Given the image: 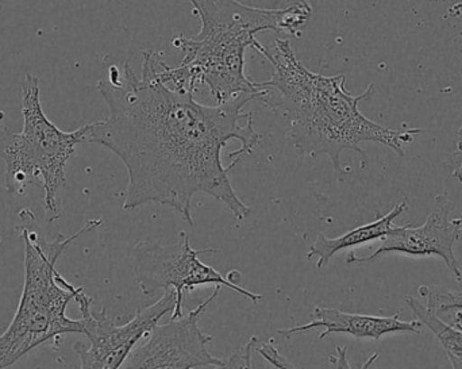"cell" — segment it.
I'll use <instances>...</instances> for the list:
<instances>
[{
    "mask_svg": "<svg viewBox=\"0 0 462 369\" xmlns=\"http://www.w3.org/2000/svg\"><path fill=\"white\" fill-rule=\"evenodd\" d=\"M178 244H162V241H140L133 249V268L141 292L153 297L160 290L173 289L178 294V305L171 318L183 316L184 292H191L195 287L216 284L224 286L252 300L254 305L263 300V295L247 291L222 276L216 268L200 262V254H217L216 249H194L187 233H180Z\"/></svg>",
    "mask_w": 462,
    "mask_h": 369,
    "instance_id": "cell-6",
    "label": "cell"
},
{
    "mask_svg": "<svg viewBox=\"0 0 462 369\" xmlns=\"http://www.w3.org/2000/svg\"><path fill=\"white\" fill-rule=\"evenodd\" d=\"M76 302L80 309L83 321V335L89 344L76 343L73 351L80 359L84 369H116L126 362L133 349L143 337H148L151 330L159 324L167 313L175 310L178 294L175 290H165L162 297L154 305L138 310L127 324L116 325L106 314V309L99 316L92 313V298L84 292L76 295Z\"/></svg>",
    "mask_w": 462,
    "mask_h": 369,
    "instance_id": "cell-7",
    "label": "cell"
},
{
    "mask_svg": "<svg viewBox=\"0 0 462 369\" xmlns=\"http://www.w3.org/2000/svg\"><path fill=\"white\" fill-rule=\"evenodd\" d=\"M253 48L273 67L271 80L258 83L261 88L268 89L261 100L285 111L293 148L312 157L326 154L337 175L350 172L341 165L344 151L364 154L361 143H376L404 156V143H412L415 135L422 133L420 129L398 132L366 118L358 106L374 97V84L363 94H350L344 75L325 76L307 69L296 57L290 40L277 38L271 46L255 41Z\"/></svg>",
    "mask_w": 462,
    "mask_h": 369,
    "instance_id": "cell-2",
    "label": "cell"
},
{
    "mask_svg": "<svg viewBox=\"0 0 462 369\" xmlns=\"http://www.w3.org/2000/svg\"><path fill=\"white\" fill-rule=\"evenodd\" d=\"M22 218L21 235L24 244V283L21 300L13 321L0 335V368L11 367L29 352L57 336L83 335V321L67 316L70 300H76L81 287L65 281L56 271L57 262L73 241L103 224L92 219L75 235H57L53 241L41 237L34 229L32 213Z\"/></svg>",
    "mask_w": 462,
    "mask_h": 369,
    "instance_id": "cell-4",
    "label": "cell"
},
{
    "mask_svg": "<svg viewBox=\"0 0 462 369\" xmlns=\"http://www.w3.org/2000/svg\"><path fill=\"white\" fill-rule=\"evenodd\" d=\"M254 349L261 355V356L263 357V359L268 360L272 365H274V367L293 368L292 364H290V363L285 360V357H282V355H280V352L277 351L273 346H271V344H261V346H258L257 343L255 344Z\"/></svg>",
    "mask_w": 462,
    "mask_h": 369,
    "instance_id": "cell-16",
    "label": "cell"
},
{
    "mask_svg": "<svg viewBox=\"0 0 462 369\" xmlns=\"http://www.w3.org/2000/svg\"><path fill=\"white\" fill-rule=\"evenodd\" d=\"M258 343L257 337H252L241 349L227 357L229 368H252V351Z\"/></svg>",
    "mask_w": 462,
    "mask_h": 369,
    "instance_id": "cell-14",
    "label": "cell"
},
{
    "mask_svg": "<svg viewBox=\"0 0 462 369\" xmlns=\"http://www.w3.org/2000/svg\"><path fill=\"white\" fill-rule=\"evenodd\" d=\"M418 291L420 297L426 298V306L437 316L453 314L449 325L462 330V291H453L441 286H422Z\"/></svg>",
    "mask_w": 462,
    "mask_h": 369,
    "instance_id": "cell-13",
    "label": "cell"
},
{
    "mask_svg": "<svg viewBox=\"0 0 462 369\" xmlns=\"http://www.w3.org/2000/svg\"><path fill=\"white\" fill-rule=\"evenodd\" d=\"M21 132L5 130L0 135V159L5 165V187L22 195L29 186L43 189L46 218H61V191L67 183V167L76 146L87 143L89 124L73 132L60 130L43 113L40 78L27 73L22 81Z\"/></svg>",
    "mask_w": 462,
    "mask_h": 369,
    "instance_id": "cell-5",
    "label": "cell"
},
{
    "mask_svg": "<svg viewBox=\"0 0 462 369\" xmlns=\"http://www.w3.org/2000/svg\"><path fill=\"white\" fill-rule=\"evenodd\" d=\"M406 305L417 316L418 321L428 327L444 346L450 364L453 368H462V330L456 329L448 322L442 321L428 306L422 305L420 300L414 297H406Z\"/></svg>",
    "mask_w": 462,
    "mask_h": 369,
    "instance_id": "cell-12",
    "label": "cell"
},
{
    "mask_svg": "<svg viewBox=\"0 0 462 369\" xmlns=\"http://www.w3.org/2000/svg\"><path fill=\"white\" fill-rule=\"evenodd\" d=\"M448 168H449L452 178L462 184V124L457 130V143H456L455 152H452L448 160Z\"/></svg>",
    "mask_w": 462,
    "mask_h": 369,
    "instance_id": "cell-15",
    "label": "cell"
},
{
    "mask_svg": "<svg viewBox=\"0 0 462 369\" xmlns=\"http://www.w3.org/2000/svg\"><path fill=\"white\" fill-rule=\"evenodd\" d=\"M143 73L129 64L124 73L111 67L97 83L108 107L105 121L89 124L87 143L105 146L126 167L129 184L124 210L146 203L170 206L194 226L191 208L197 194L225 203L238 221L250 208L239 199L229 172L245 154H252L263 135L253 114L245 113L257 94H241L210 107L194 92L179 91L159 76V56L143 51Z\"/></svg>",
    "mask_w": 462,
    "mask_h": 369,
    "instance_id": "cell-1",
    "label": "cell"
},
{
    "mask_svg": "<svg viewBox=\"0 0 462 369\" xmlns=\"http://www.w3.org/2000/svg\"><path fill=\"white\" fill-rule=\"evenodd\" d=\"M312 321L300 327L290 329H279L277 335L284 338L291 337L296 333L325 327L320 333L319 340H325L331 335H347L356 338H369L379 341L384 336L393 333H420L422 324L420 321L406 322L399 319V316L376 317L366 314L344 313L338 309L317 308L312 311Z\"/></svg>",
    "mask_w": 462,
    "mask_h": 369,
    "instance_id": "cell-10",
    "label": "cell"
},
{
    "mask_svg": "<svg viewBox=\"0 0 462 369\" xmlns=\"http://www.w3.org/2000/svg\"><path fill=\"white\" fill-rule=\"evenodd\" d=\"M222 286H217L210 298L186 316L171 318L167 325L157 324L148 340L135 346L124 363V368H229L227 359L213 356L208 344L213 341L199 327L203 311L217 300Z\"/></svg>",
    "mask_w": 462,
    "mask_h": 369,
    "instance_id": "cell-8",
    "label": "cell"
},
{
    "mask_svg": "<svg viewBox=\"0 0 462 369\" xmlns=\"http://www.w3.org/2000/svg\"><path fill=\"white\" fill-rule=\"evenodd\" d=\"M189 3L202 23L199 34L173 38V46L183 51V61L176 68L160 61L159 76L179 91L208 87L218 103L241 94H257L263 99L268 89L245 75V51L253 48L258 32L300 34L312 14L309 0H285L287 5L276 8L250 7L238 0Z\"/></svg>",
    "mask_w": 462,
    "mask_h": 369,
    "instance_id": "cell-3",
    "label": "cell"
},
{
    "mask_svg": "<svg viewBox=\"0 0 462 369\" xmlns=\"http://www.w3.org/2000/svg\"><path fill=\"white\" fill-rule=\"evenodd\" d=\"M407 210H409V206L406 203H399V205L393 206V210L387 216L380 217L371 224L356 227L341 237L328 238L323 233H318L317 240L310 246L309 254H306L307 260L317 257V268L322 270L328 264L331 257L338 252L355 248V246L363 245L371 241L383 240L393 229V221Z\"/></svg>",
    "mask_w": 462,
    "mask_h": 369,
    "instance_id": "cell-11",
    "label": "cell"
},
{
    "mask_svg": "<svg viewBox=\"0 0 462 369\" xmlns=\"http://www.w3.org/2000/svg\"><path fill=\"white\" fill-rule=\"evenodd\" d=\"M455 208L449 195L439 194L434 199V208L422 226H393L383 238L382 245L371 256L358 257L349 254L347 264H368L384 254H399L412 257L437 256L444 260L458 281L462 279L460 263L455 245L462 232V219L453 218Z\"/></svg>",
    "mask_w": 462,
    "mask_h": 369,
    "instance_id": "cell-9",
    "label": "cell"
}]
</instances>
